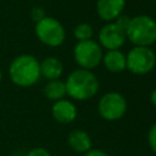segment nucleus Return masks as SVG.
I'll list each match as a JSON object with an SVG mask.
<instances>
[{
    "mask_svg": "<svg viewBox=\"0 0 156 156\" xmlns=\"http://www.w3.org/2000/svg\"><path fill=\"white\" fill-rule=\"evenodd\" d=\"M7 74L10 80L20 88L33 87L41 78L40 62L33 55L21 54L10 62Z\"/></svg>",
    "mask_w": 156,
    "mask_h": 156,
    "instance_id": "nucleus-1",
    "label": "nucleus"
},
{
    "mask_svg": "<svg viewBox=\"0 0 156 156\" xmlns=\"http://www.w3.org/2000/svg\"><path fill=\"white\" fill-rule=\"evenodd\" d=\"M66 94L78 101H85L94 98L99 91V80L96 76L84 68L74 69L69 73L67 79L65 80Z\"/></svg>",
    "mask_w": 156,
    "mask_h": 156,
    "instance_id": "nucleus-2",
    "label": "nucleus"
},
{
    "mask_svg": "<svg viewBox=\"0 0 156 156\" xmlns=\"http://www.w3.org/2000/svg\"><path fill=\"white\" fill-rule=\"evenodd\" d=\"M126 37L134 46H151L156 41V21L147 15L132 17Z\"/></svg>",
    "mask_w": 156,
    "mask_h": 156,
    "instance_id": "nucleus-3",
    "label": "nucleus"
},
{
    "mask_svg": "<svg viewBox=\"0 0 156 156\" xmlns=\"http://www.w3.org/2000/svg\"><path fill=\"white\" fill-rule=\"evenodd\" d=\"M34 32L38 40L50 48H57L62 45L66 38V30L62 23L58 20L48 16L35 23Z\"/></svg>",
    "mask_w": 156,
    "mask_h": 156,
    "instance_id": "nucleus-4",
    "label": "nucleus"
},
{
    "mask_svg": "<svg viewBox=\"0 0 156 156\" xmlns=\"http://www.w3.org/2000/svg\"><path fill=\"white\" fill-rule=\"evenodd\" d=\"M127 69L133 74L143 76L151 72L156 65V54L150 46H134L126 56Z\"/></svg>",
    "mask_w": 156,
    "mask_h": 156,
    "instance_id": "nucleus-5",
    "label": "nucleus"
},
{
    "mask_svg": "<svg viewBox=\"0 0 156 156\" xmlns=\"http://www.w3.org/2000/svg\"><path fill=\"white\" fill-rule=\"evenodd\" d=\"M102 48L93 39L78 41L73 48V57L76 63L84 69L91 71L96 68L102 60Z\"/></svg>",
    "mask_w": 156,
    "mask_h": 156,
    "instance_id": "nucleus-6",
    "label": "nucleus"
},
{
    "mask_svg": "<svg viewBox=\"0 0 156 156\" xmlns=\"http://www.w3.org/2000/svg\"><path fill=\"white\" fill-rule=\"evenodd\" d=\"M98 111L104 119L117 121L122 118L127 111V100L122 94L117 91L106 93L99 100Z\"/></svg>",
    "mask_w": 156,
    "mask_h": 156,
    "instance_id": "nucleus-7",
    "label": "nucleus"
},
{
    "mask_svg": "<svg viewBox=\"0 0 156 156\" xmlns=\"http://www.w3.org/2000/svg\"><path fill=\"white\" fill-rule=\"evenodd\" d=\"M127 40L126 30L115 22H106L99 32V44L106 50H119Z\"/></svg>",
    "mask_w": 156,
    "mask_h": 156,
    "instance_id": "nucleus-8",
    "label": "nucleus"
},
{
    "mask_svg": "<svg viewBox=\"0 0 156 156\" xmlns=\"http://www.w3.org/2000/svg\"><path fill=\"white\" fill-rule=\"evenodd\" d=\"M126 0H96V12L105 22H113L123 13Z\"/></svg>",
    "mask_w": 156,
    "mask_h": 156,
    "instance_id": "nucleus-9",
    "label": "nucleus"
},
{
    "mask_svg": "<svg viewBox=\"0 0 156 156\" xmlns=\"http://www.w3.org/2000/svg\"><path fill=\"white\" fill-rule=\"evenodd\" d=\"M51 115L56 122L62 124H68L76 119L77 107L71 100L61 99L54 102L51 107Z\"/></svg>",
    "mask_w": 156,
    "mask_h": 156,
    "instance_id": "nucleus-10",
    "label": "nucleus"
},
{
    "mask_svg": "<svg viewBox=\"0 0 156 156\" xmlns=\"http://www.w3.org/2000/svg\"><path fill=\"white\" fill-rule=\"evenodd\" d=\"M67 144L73 151L78 154H85L91 149V138L82 129H73L67 135Z\"/></svg>",
    "mask_w": 156,
    "mask_h": 156,
    "instance_id": "nucleus-11",
    "label": "nucleus"
},
{
    "mask_svg": "<svg viewBox=\"0 0 156 156\" xmlns=\"http://www.w3.org/2000/svg\"><path fill=\"white\" fill-rule=\"evenodd\" d=\"M104 67L112 73H121L127 68L126 55L121 50H107L101 60Z\"/></svg>",
    "mask_w": 156,
    "mask_h": 156,
    "instance_id": "nucleus-12",
    "label": "nucleus"
},
{
    "mask_svg": "<svg viewBox=\"0 0 156 156\" xmlns=\"http://www.w3.org/2000/svg\"><path fill=\"white\" fill-rule=\"evenodd\" d=\"M63 73L62 62L55 56H48L40 61V76L46 80L60 79Z\"/></svg>",
    "mask_w": 156,
    "mask_h": 156,
    "instance_id": "nucleus-13",
    "label": "nucleus"
},
{
    "mask_svg": "<svg viewBox=\"0 0 156 156\" xmlns=\"http://www.w3.org/2000/svg\"><path fill=\"white\" fill-rule=\"evenodd\" d=\"M44 95L48 100L51 101H57L63 99L67 94H66V85L65 82H62L61 79H54V80H48V83L44 87Z\"/></svg>",
    "mask_w": 156,
    "mask_h": 156,
    "instance_id": "nucleus-14",
    "label": "nucleus"
},
{
    "mask_svg": "<svg viewBox=\"0 0 156 156\" xmlns=\"http://www.w3.org/2000/svg\"><path fill=\"white\" fill-rule=\"evenodd\" d=\"M73 35L77 39V41H84V40H89L93 38L94 35V29L91 27V24L89 23H79L74 27L73 29Z\"/></svg>",
    "mask_w": 156,
    "mask_h": 156,
    "instance_id": "nucleus-15",
    "label": "nucleus"
},
{
    "mask_svg": "<svg viewBox=\"0 0 156 156\" xmlns=\"http://www.w3.org/2000/svg\"><path fill=\"white\" fill-rule=\"evenodd\" d=\"M29 16H30V18L37 23V22H39L40 20H43L46 15H45V10H44L43 7H40V6H34V7H32V10H30V12H29Z\"/></svg>",
    "mask_w": 156,
    "mask_h": 156,
    "instance_id": "nucleus-16",
    "label": "nucleus"
},
{
    "mask_svg": "<svg viewBox=\"0 0 156 156\" xmlns=\"http://www.w3.org/2000/svg\"><path fill=\"white\" fill-rule=\"evenodd\" d=\"M147 143H149L150 149L156 154V123H154L150 127V129H149V133H147Z\"/></svg>",
    "mask_w": 156,
    "mask_h": 156,
    "instance_id": "nucleus-17",
    "label": "nucleus"
},
{
    "mask_svg": "<svg viewBox=\"0 0 156 156\" xmlns=\"http://www.w3.org/2000/svg\"><path fill=\"white\" fill-rule=\"evenodd\" d=\"M24 156H51V155H50V152H49L45 147L37 146V147L30 149Z\"/></svg>",
    "mask_w": 156,
    "mask_h": 156,
    "instance_id": "nucleus-18",
    "label": "nucleus"
},
{
    "mask_svg": "<svg viewBox=\"0 0 156 156\" xmlns=\"http://www.w3.org/2000/svg\"><path fill=\"white\" fill-rule=\"evenodd\" d=\"M129 21H130V17H128L127 15H124V13H122V15H119L113 22L118 26V27H121L122 29H127V27H128V24H129Z\"/></svg>",
    "mask_w": 156,
    "mask_h": 156,
    "instance_id": "nucleus-19",
    "label": "nucleus"
},
{
    "mask_svg": "<svg viewBox=\"0 0 156 156\" xmlns=\"http://www.w3.org/2000/svg\"><path fill=\"white\" fill-rule=\"evenodd\" d=\"M84 156H110L108 154H106L102 150H98V149H90L89 151H87L84 154Z\"/></svg>",
    "mask_w": 156,
    "mask_h": 156,
    "instance_id": "nucleus-20",
    "label": "nucleus"
},
{
    "mask_svg": "<svg viewBox=\"0 0 156 156\" xmlns=\"http://www.w3.org/2000/svg\"><path fill=\"white\" fill-rule=\"evenodd\" d=\"M150 101H151V104L156 107V89L152 90V93H151V95H150Z\"/></svg>",
    "mask_w": 156,
    "mask_h": 156,
    "instance_id": "nucleus-21",
    "label": "nucleus"
},
{
    "mask_svg": "<svg viewBox=\"0 0 156 156\" xmlns=\"http://www.w3.org/2000/svg\"><path fill=\"white\" fill-rule=\"evenodd\" d=\"M2 77H4V74H2V69L0 68V83L2 82Z\"/></svg>",
    "mask_w": 156,
    "mask_h": 156,
    "instance_id": "nucleus-22",
    "label": "nucleus"
}]
</instances>
